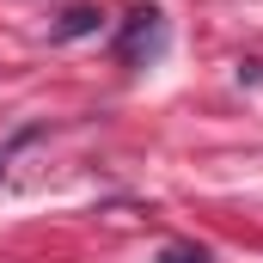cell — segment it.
I'll use <instances>...</instances> for the list:
<instances>
[{
  "instance_id": "obj_1",
  "label": "cell",
  "mask_w": 263,
  "mask_h": 263,
  "mask_svg": "<svg viewBox=\"0 0 263 263\" xmlns=\"http://www.w3.org/2000/svg\"><path fill=\"white\" fill-rule=\"evenodd\" d=\"M159 43H165V12L159 6H135L123 18V37H117V62L141 67L147 55H159Z\"/></svg>"
},
{
  "instance_id": "obj_3",
  "label": "cell",
  "mask_w": 263,
  "mask_h": 263,
  "mask_svg": "<svg viewBox=\"0 0 263 263\" xmlns=\"http://www.w3.org/2000/svg\"><path fill=\"white\" fill-rule=\"evenodd\" d=\"M159 263H208V251H196V245H172Z\"/></svg>"
},
{
  "instance_id": "obj_2",
  "label": "cell",
  "mask_w": 263,
  "mask_h": 263,
  "mask_svg": "<svg viewBox=\"0 0 263 263\" xmlns=\"http://www.w3.org/2000/svg\"><path fill=\"white\" fill-rule=\"evenodd\" d=\"M86 31H98V6H73L62 25H55V37H86Z\"/></svg>"
}]
</instances>
